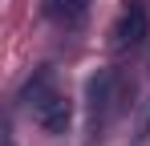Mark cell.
Segmentation results:
<instances>
[{"mask_svg":"<svg viewBox=\"0 0 150 146\" xmlns=\"http://www.w3.org/2000/svg\"><path fill=\"white\" fill-rule=\"evenodd\" d=\"M146 130H150V106H146V118H142V126H138V138H146Z\"/></svg>","mask_w":150,"mask_h":146,"instance_id":"5b68a950","label":"cell"},{"mask_svg":"<svg viewBox=\"0 0 150 146\" xmlns=\"http://www.w3.org/2000/svg\"><path fill=\"white\" fill-rule=\"evenodd\" d=\"M146 37H150V0H122L118 16L110 24V37H105L110 53H130Z\"/></svg>","mask_w":150,"mask_h":146,"instance_id":"3957f363","label":"cell"},{"mask_svg":"<svg viewBox=\"0 0 150 146\" xmlns=\"http://www.w3.org/2000/svg\"><path fill=\"white\" fill-rule=\"evenodd\" d=\"M21 101L28 106L33 126H37L41 134H49V138L69 134V126H73V97L57 81V73H53L49 65L33 69V77L21 85Z\"/></svg>","mask_w":150,"mask_h":146,"instance_id":"6da1fadb","label":"cell"},{"mask_svg":"<svg viewBox=\"0 0 150 146\" xmlns=\"http://www.w3.org/2000/svg\"><path fill=\"white\" fill-rule=\"evenodd\" d=\"M89 4H93V0H41L45 16L57 21L61 28H81L85 16H89Z\"/></svg>","mask_w":150,"mask_h":146,"instance_id":"277c9868","label":"cell"},{"mask_svg":"<svg viewBox=\"0 0 150 146\" xmlns=\"http://www.w3.org/2000/svg\"><path fill=\"white\" fill-rule=\"evenodd\" d=\"M134 81H126L118 69H98L85 81V142L93 146L105 138V130L134 106Z\"/></svg>","mask_w":150,"mask_h":146,"instance_id":"7a4b0ae2","label":"cell"}]
</instances>
